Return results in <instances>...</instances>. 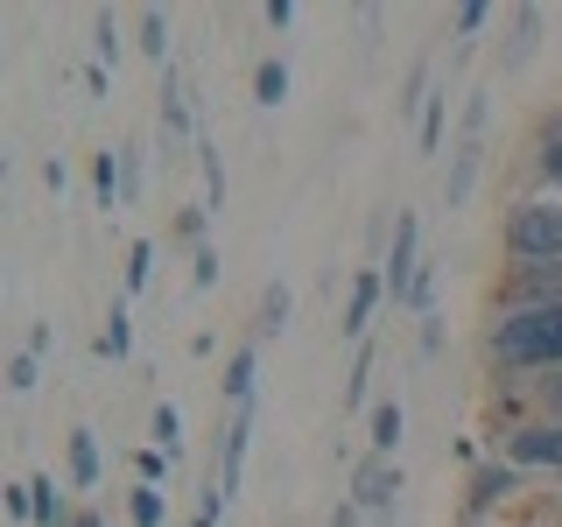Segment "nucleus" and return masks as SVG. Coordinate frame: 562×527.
Instances as JSON below:
<instances>
[{"label":"nucleus","instance_id":"24","mask_svg":"<svg viewBox=\"0 0 562 527\" xmlns=\"http://www.w3.org/2000/svg\"><path fill=\"white\" fill-rule=\"evenodd\" d=\"M535 35H541V8H520L514 14V49H506V70H520L535 57Z\"/></svg>","mask_w":562,"mask_h":527},{"label":"nucleus","instance_id":"28","mask_svg":"<svg viewBox=\"0 0 562 527\" xmlns=\"http://www.w3.org/2000/svg\"><path fill=\"white\" fill-rule=\"evenodd\" d=\"M35 386H43V359H35V351H14L8 359V394H35Z\"/></svg>","mask_w":562,"mask_h":527},{"label":"nucleus","instance_id":"17","mask_svg":"<svg viewBox=\"0 0 562 527\" xmlns=\"http://www.w3.org/2000/svg\"><path fill=\"white\" fill-rule=\"evenodd\" d=\"M443 127H450V85H436V92L422 99V155L443 148Z\"/></svg>","mask_w":562,"mask_h":527},{"label":"nucleus","instance_id":"32","mask_svg":"<svg viewBox=\"0 0 562 527\" xmlns=\"http://www.w3.org/2000/svg\"><path fill=\"white\" fill-rule=\"evenodd\" d=\"M176 239L190 246V254H198L204 246V204H190V211H176Z\"/></svg>","mask_w":562,"mask_h":527},{"label":"nucleus","instance_id":"5","mask_svg":"<svg viewBox=\"0 0 562 527\" xmlns=\"http://www.w3.org/2000/svg\"><path fill=\"white\" fill-rule=\"evenodd\" d=\"M499 457H506V464H520L527 479H535V471H549V479H562V422H549V415L520 422L514 436H499Z\"/></svg>","mask_w":562,"mask_h":527},{"label":"nucleus","instance_id":"3","mask_svg":"<svg viewBox=\"0 0 562 527\" xmlns=\"http://www.w3.org/2000/svg\"><path fill=\"white\" fill-rule=\"evenodd\" d=\"M520 492H527V471L506 464V457H485V464L464 479V514H457V527H485L499 506H514Z\"/></svg>","mask_w":562,"mask_h":527},{"label":"nucleus","instance_id":"38","mask_svg":"<svg viewBox=\"0 0 562 527\" xmlns=\"http://www.w3.org/2000/svg\"><path fill=\"white\" fill-rule=\"evenodd\" d=\"M330 527H359V506H351V500H338V514H330Z\"/></svg>","mask_w":562,"mask_h":527},{"label":"nucleus","instance_id":"21","mask_svg":"<svg viewBox=\"0 0 562 527\" xmlns=\"http://www.w3.org/2000/svg\"><path fill=\"white\" fill-rule=\"evenodd\" d=\"M134 29H140V49H148V57L169 70V14H162V8H140Z\"/></svg>","mask_w":562,"mask_h":527},{"label":"nucleus","instance_id":"36","mask_svg":"<svg viewBox=\"0 0 562 527\" xmlns=\"http://www.w3.org/2000/svg\"><path fill=\"white\" fill-rule=\"evenodd\" d=\"M190 268H198V289H211V281H218V254L198 246V254H190Z\"/></svg>","mask_w":562,"mask_h":527},{"label":"nucleus","instance_id":"9","mask_svg":"<svg viewBox=\"0 0 562 527\" xmlns=\"http://www.w3.org/2000/svg\"><path fill=\"white\" fill-rule=\"evenodd\" d=\"M479 162H485L479 141H457L450 176H443V204H450V211H464V204H471V190H479Z\"/></svg>","mask_w":562,"mask_h":527},{"label":"nucleus","instance_id":"2","mask_svg":"<svg viewBox=\"0 0 562 527\" xmlns=\"http://www.w3.org/2000/svg\"><path fill=\"white\" fill-rule=\"evenodd\" d=\"M499 260L506 268H562V198H520L499 218Z\"/></svg>","mask_w":562,"mask_h":527},{"label":"nucleus","instance_id":"37","mask_svg":"<svg viewBox=\"0 0 562 527\" xmlns=\"http://www.w3.org/2000/svg\"><path fill=\"white\" fill-rule=\"evenodd\" d=\"M436 351H443V324H436V316H422V359H436Z\"/></svg>","mask_w":562,"mask_h":527},{"label":"nucleus","instance_id":"11","mask_svg":"<svg viewBox=\"0 0 562 527\" xmlns=\"http://www.w3.org/2000/svg\"><path fill=\"white\" fill-rule=\"evenodd\" d=\"M162 134H169V148H176V141H198V127H190V99H183V78H176V64L162 70Z\"/></svg>","mask_w":562,"mask_h":527},{"label":"nucleus","instance_id":"31","mask_svg":"<svg viewBox=\"0 0 562 527\" xmlns=\"http://www.w3.org/2000/svg\"><path fill=\"white\" fill-rule=\"evenodd\" d=\"M134 479H140V485H162V479H169V450H155V444H148V450L134 457Z\"/></svg>","mask_w":562,"mask_h":527},{"label":"nucleus","instance_id":"33","mask_svg":"<svg viewBox=\"0 0 562 527\" xmlns=\"http://www.w3.org/2000/svg\"><path fill=\"white\" fill-rule=\"evenodd\" d=\"M535 401H541V415H549V422H562V373L535 380Z\"/></svg>","mask_w":562,"mask_h":527},{"label":"nucleus","instance_id":"16","mask_svg":"<svg viewBox=\"0 0 562 527\" xmlns=\"http://www.w3.org/2000/svg\"><path fill=\"white\" fill-rule=\"evenodd\" d=\"M127 351H134V316H127V303H113V310H105V330H99V359H127Z\"/></svg>","mask_w":562,"mask_h":527},{"label":"nucleus","instance_id":"35","mask_svg":"<svg viewBox=\"0 0 562 527\" xmlns=\"http://www.w3.org/2000/svg\"><path fill=\"white\" fill-rule=\"evenodd\" d=\"M492 22V8H485V0H471V8H457V35H479Z\"/></svg>","mask_w":562,"mask_h":527},{"label":"nucleus","instance_id":"18","mask_svg":"<svg viewBox=\"0 0 562 527\" xmlns=\"http://www.w3.org/2000/svg\"><path fill=\"white\" fill-rule=\"evenodd\" d=\"M92 190H99V204L113 211V198H127V169H120V155L105 148V155H92Z\"/></svg>","mask_w":562,"mask_h":527},{"label":"nucleus","instance_id":"19","mask_svg":"<svg viewBox=\"0 0 562 527\" xmlns=\"http://www.w3.org/2000/svg\"><path fill=\"white\" fill-rule=\"evenodd\" d=\"M127 520H134V527H162V520H169L162 485H134V492H127Z\"/></svg>","mask_w":562,"mask_h":527},{"label":"nucleus","instance_id":"6","mask_svg":"<svg viewBox=\"0 0 562 527\" xmlns=\"http://www.w3.org/2000/svg\"><path fill=\"white\" fill-rule=\"evenodd\" d=\"M394 500H401V464L394 457H366L351 471V506L359 514H394Z\"/></svg>","mask_w":562,"mask_h":527},{"label":"nucleus","instance_id":"22","mask_svg":"<svg viewBox=\"0 0 562 527\" xmlns=\"http://www.w3.org/2000/svg\"><path fill=\"white\" fill-rule=\"evenodd\" d=\"M148 444H155V450H169V457H183V415H176L169 401L148 415Z\"/></svg>","mask_w":562,"mask_h":527},{"label":"nucleus","instance_id":"34","mask_svg":"<svg viewBox=\"0 0 562 527\" xmlns=\"http://www.w3.org/2000/svg\"><path fill=\"white\" fill-rule=\"evenodd\" d=\"M260 22H268L274 35H289L295 29V0H268V8H260Z\"/></svg>","mask_w":562,"mask_h":527},{"label":"nucleus","instance_id":"14","mask_svg":"<svg viewBox=\"0 0 562 527\" xmlns=\"http://www.w3.org/2000/svg\"><path fill=\"white\" fill-rule=\"evenodd\" d=\"M29 500H35V527H70V520H78V506H70L57 492V479H43V471L29 479Z\"/></svg>","mask_w":562,"mask_h":527},{"label":"nucleus","instance_id":"4","mask_svg":"<svg viewBox=\"0 0 562 527\" xmlns=\"http://www.w3.org/2000/svg\"><path fill=\"white\" fill-rule=\"evenodd\" d=\"M422 268H429V260H422V218L415 211H394V246H386V260H380V281H386V303L394 310H408Z\"/></svg>","mask_w":562,"mask_h":527},{"label":"nucleus","instance_id":"39","mask_svg":"<svg viewBox=\"0 0 562 527\" xmlns=\"http://www.w3.org/2000/svg\"><path fill=\"white\" fill-rule=\"evenodd\" d=\"M70 527H105V520H99V514H78V520H70Z\"/></svg>","mask_w":562,"mask_h":527},{"label":"nucleus","instance_id":"12","mask_svg":"<svg viewBox=\"0 0 562 527\" xmlns=\"http://www.w3.org/2000/svg\"><path fill=\"white\" fill-rule=\"evenodd\" d=\"M535 176L562 198V113L541 120V134H535Z\"/></svg>","mask_w":562,"mask_h":527},{"label":"nucleus","instance_id":"29","mask_svg":"<svg viewBox=\"0 0 562 527\" xmlns=\"http://www.w3.org/2000/svg\"><path fill=\"white\" fill-rule=\"evenodd\" d=\"M485 120H492L485 92H471V99H464V120H457V141H485Z\"/></svg>","mask_w":562,"mask_h":527},{"label":"nucleus","instance_id":"23","mask_svg":"<svg viewBox=\"0 0 562 527\" xmlns=\"http://www.w3.org/2000/svg\"><path fill=\"white\" fill-rule=\"evenodd\" d=\"M254 99H260V105H281V99H289V64H281V57H260V70H254Z\"/></svg>","mask_w":562,"mask_h":527},{"label":"nucleus","instance_id":"20","mask_svg":"<svg viewBox=\"0 0 562 527\" xmlns=\"http://www.w3.org/2000/svg\"><path fill=\"white\" fill-rule=\"evenodd\" d=\"M70 485H99V436L92 429L70 436Z\"/></svg>","mask_w":562,"mask_h":527},{"label":"nucleus","instance_id":"15","mask_svg":"<svg viewBox=\"0 0 562 527\" xmlns=\"http://www.w3.org/2000/svg\"><path fill=\"white\" fill-rule=\"evenodd\" d=\"M366 429H373V436H366V444H373V457H394L401 436H408V408H401V401H380Z\"/></svg>","mask_w":562,"mask_h":527},{"label":"nucleus","instance_id":"13","mask_svg":"<svg viewBox=\"0 0 562 527\" xmlns=\"http://www.w3.org/2000/svg\"><path fill=\"white\" fill-rule=\"evenodd\" d=\"M289 316H295V295H289V281H268V289H260L254 338H281V330H289Z\"/></svg>","mask_w":562,"mask_h":527},{"label":"nucleus","instance_id":"10","mask_svg":"<svg viewBox=\"0 0 562 527\" xmlns=\"http://www.w3.org/2000/svg\"><path fill=\"white\" fill-rule=\"evenodd\" d=\"M254 380H260V351H254V345H239L233 359H225V401H233V415H239V408H254Z\"/></svg>","mask_w":562,"mask_h":527},{"label":"nucleus","instance_id":"26","mask_svg":"<svg viewBox=\"0 0 562 527\" xmlns=\"http://www.w3.org/2000/svg\"><path fill=\"white\" fill-rule=\"evenodd\" d=\"M198 169H204V211L225 204V162H218V148H211V141H198Z\"/></svg>","mask_w":562,"mask_h":527},{"label":"nucleus","instance_id":"8","mask_svg":"<svg viewBox=\"0 0 562 527\" xmlns=\"http://www.w3.org/2000/svg\"><path fill=\"white\" fill-rule=\"evenodd\" d=\"M246 444H254V408H239L225 422V444H218V492L233 500L239 492V471H246Z\"/></svg>","mask_w":562,"mask_h":527},{"label":"nucleus","instance_id":"1","mask_svg":"<svg viewBox=\"0 0 562 527\" xmlns=\"http://www.w3.org/2000/svg\"><path fill=\"white\" fill-rule=\"evenodd\" d=\"M479 345H485L492 380H549L562 373V303L492 310Z\"/></svg>","mask_w":562,"mask_h":527},{"label":"nucleus","instance_id":"27","mask_svg":"<svg viewBox=\"0 0 562 527\" xmlns=\"http://www.w3.org/2000/svg\"><path fill=\"white\" fill-rule=\"evenodd\" d=\"M155 281V239H134L127 246V295H140Z\"/></svg>","mask_w":562,"mask_h":527},{"label":"nucleus","instance_id":"25","mask_svg":"<svg viewBox=\"0 0 562 527\" xmlns=\"http://www.w3.org/2000/svg\"><path fill=\"white\" fill-rule=\"evenodd\" d=\"M373 366H380V351H373V345H359V359H351V380H345V408H366V386H373Z\"/></svg>","mask_w":562,"mask_h":527},{"label":"nucleus","instance_id":"30","mask_svg":"<svg viewBox=\"0 0 562 527\" xmlns=\"http://www.w3.org/2000/svg\"><path fill=\"white\" fill-rule=\"evenodd\" d=\"M92 35H99V70L120 64V22H113V14H92Z\"/></svg>","mask_w":562,"mask_h":527},{"label":"nucleus","instance_id":"7","mask_svg":"<svg viewBox=\"0 0 562 527\" xmlns=\"http://www.w3.org/2000/svg\"><path fill=\"white\" fill-rule=\"evenodd\" d=\"M386 303V281H380V268H359L351 274V289H345V316H338V330L351 345H366V330H373V310Z\"/></svg>","mask_w":562,"mask_h":527}]
</instances>
